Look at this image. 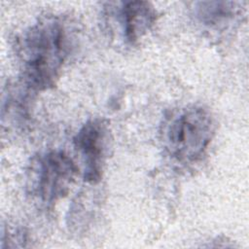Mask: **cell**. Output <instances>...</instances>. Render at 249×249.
Segmentation results:
<instances>
[{
	"label": "cell",
	"instance_id": "obj_3",
	"mask_svg": "<svg viewBox=\"0 0 249 249\" xmlns=\"http://www.w3.org/2000/svg\"><path fill=\"white\" fill-rule=\"evenodd\" d=\"M77 174V165L68 155L62 151H48L33 159L28 189L42 203L52 205L69 193Z\"/></svg>",
	"mask_w": 249,
	"mask_h": 249
},
{
	"label": "cell",
	"instance_id": "obj_1",
	"mask_svg": "<svg viewBox=\"0 0 249 249\" xmlns=\"http://www.w3.org/2000/svg\"><path fill=\"white\" fill-rule=\"evenodd\" d=\"M75 28L61 16L47 15L27 27L18 41L23 83L43 91L54 87L75 46Z\"/></svg>",
	"mask_w": 249,
	"mask_h": 249
},
{
	"label": "cell",
	"instance_id": "obj_2",
	"mask_svg": "<svg viewBox=\"0 0 249 249\" xmlns=\"http://www.w3.org/2000/svg\"><path fill=\"white\" fill-rule=\"evenodd\" d=\"M215 132L211 112L200 105L174 111L164 122L160 141L167 155L180 163L198 160L207 150Z\"/></svg>",
	"mask_w": 249,
	"mask_h": 249
},
{
	"label": "cell",
	"instance_id": "obj_4",
	"mask_svg": "<svg viewBox=\"0 0 249 249\" xmlns=\"http://www.w3.org/2000/svg\"><path fill=\"white\" fill-rule=\"evenodd\" d=\"M73 142L83 162L85 181L97 184L103 176L111 142L107 122L100 118L87 121L74 136Z\"/></svg>",
	"mask_w": 249,
	"mask_h": 249
},
{
	"label": "cell",
	"instance_id": "obj_6",
	"mask_svg": "<svg viewBox=\"0 0 249 249\" xmlns=\"http://www.w3.org/2000/svg\"><path fill=\"white\" fill-rule=\"evenodd\" d=\"M196 21L208 30L226 29L239 15L240 8L235 2L200 1L193 9Z\"/></svg>",
	"mask_w": 249,
	"mask_h": 249
},
{
	"label": "cell",
	"instance_id": "obj_5",
	"mask_svg": "<svg viewBox=\"0 0 249 249\" xmlns=\"http://www.w3.org/2000/svg\"><path fill=\"white\" fill-rule=\"evenodd\" d=\"M157 19L155 7L147 1L121 3L116 9V21L124 43L132 46L153 27Z\"/></svg>",
	"mask_w": 249,
	"mask_h": 249
}]
</instances>
